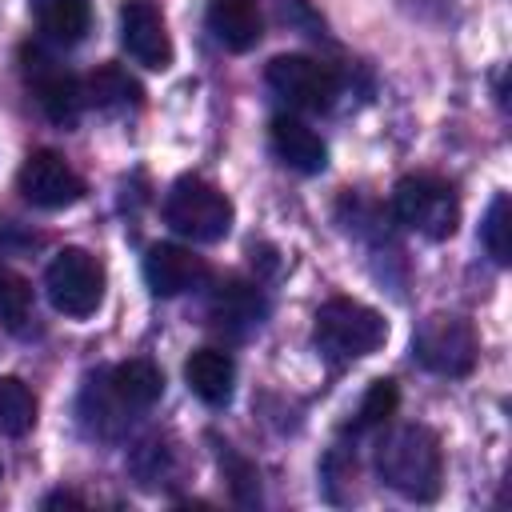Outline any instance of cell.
<instances>
[{
  "label": "cell",
  "instance_id": "obj_16",
  "mask_svg": "<svg viewBox=\"0 0 512 512\" xmlns=\"http://www.w3.org/2000/svg\"><path fill=\"white\" fill-rule=\"evenodd\" d=\"M36 28L52 44H80L88 24H92V4L88 0H28Z\"/></svg>",
  "mask_w": 512,
  "mask_h": 512
},
{
  "label": "cell",
  "instance_id": "obj_11",
  "mask_svg": "<svg viewBox=\"0 0 512 512\" xmlns=\"http://www.w3.org/2000/svg\"><path fill=\"white\" fill-rule=\"evenodd\" d=\"M208 280V264L204 256H196L192 248L180 244H152L144 252V284L156 296H184L192 288H200Z\"/></svg>",
  "mask_w": 512,
  "mask_h": 512
},
{
  "label": "cell",
  "instance_id": "obj_4",
  "mask_svg": "<svg viewBox=\"0 0 512 512\" xmlns=\"http://www.w3.org/2000/svg\"><path fill=\"white\" fill-rule=\"evenodd\" d=\"M392 216L428 236V240H448L460 224V200H456V188L440 176H404L396 180L392 188Z\"/></svg>",
  "mask_w": 512,
  "mask_h": 512
},
{
  "label": "cell",
  "instance_id": "obj_2",
  "mask_svg": "<svg viewBox=\"0 0 512 512\" xmlns=\"http://www.w3.org/2000/svg\"><path fill=\"white\" fill-rule=\"evenodd\" d=\"M316 348L332 360H360L368 352H376L388 340V324L376 308L348 300V296H332L328 304H320L316 312Z\"/></svg>",
  "mask_w": 512,
  "mask_h": 512
},
{
  "label": "cell",
  "instance_id": "obj_7",
  "mask_svg": "<svg viewBox=\"0 0 512 512\" xmlns=\"http://www.w3.org/2000/svg\"><path fill=\"white\" fill-rule=\"evenodd\" d=\"M264 80H268V88L288 108H300V112H324V108H332V100L340 92L336 68L324 64V60L300 56V52H288V56L268 60Z\"/></svg>",
  "mask_w": 512,
  "mask_h": 512
},
{
  "label": "cell",
  "instance_id": "obj_1",
  "mask_svg": "<svg viewBox=\"0 0 512 512\" xmlns=\"http://www.w3.org/2000/svg\"><path fill=\"white\" fill-rule=\"evenodd\" d=\"M376 472L408 500H436L444 484V452L432 428L396 424L376 440Z\"/></svg>",
  "mask_w": 512,
  "mask_h": 512
},
{
  "label": "cell",
  "instance_id": "obj_23",
  "mask_svg": "<svg viewBox=\"0 0 512 512\" xmlns=\"http://www.w3.org/2000/svg\"><path fill=\"white\" fill-rule=\"evenodd\" d=\"M220 460H228V468H232V492H236V500H244V504L260 500V476H256V468H252L248 460H240L228 444H224Z\"/></svg>",
  "mask_w": 512,
  "mask_h": 512
},
{
  "label": "cell",
  "instance_id": "obj_8",
  "mask_svg": "<svg viewBox=\"0 0 512 512\" xmlns=\"http://www.w3.org/2000/svg\"><path fill=\"white\" fill-rule=\"evenodd\" d=\"M20 72H24V84L28 92L36 96L40 112L60 124V128H72L80 120V112L88 108L84 104V80L72 76L64 64H56L44 48H24L20 52Z\"/></svg>",
  "mask_w": 512,
  "mask_h": 512
},
{
  "label": "cell",
  "instance_id": "obj_15",
  "mask_svg": "<svg viewBox=\"0 0 512 512\" xmlns=\"http://www.w3.org/2000/svg\"><path fill=\"white\" fill-rule=\"evenodd\" d=\"M264 308H268V304H264V296L256 292V284L228 280V284L216 288L208 312H212L216 328H224V332H232V336H248L252 328H260Z\"/></svg>",
  "mask_w": 512,
  "mask_h": 512
},
{
  "label": "cell",
  "instance_id": "obj_3",
  "mask_svg": "<svg viewBox=\"0 0 512 512\" xmlns=\"http://www.w3.org/2000/svg\"><path fill=\"white\" fill-rule=\"evenodd\" d=\"M164 220L196 244H216L232 232V200L200 176H180L164 196Z\"/></svg>",
  "mask_w": 512,
  "mask_h": 512
},
{
  "label": "cell",
  "instance_id": "obj_17",
  "mask_svg": "<svg viewBox=\"0 0 512 512\" xmlns=\"http://www.w3.org/2000/svg\"><path fill=\"white\" fill-rule=\"evenodd\" d=\"M140 84L120 68V64H100L96 72L84 76V104L100 112H128L140 108Z\"/></svg>",
  "mask_w": 512,
  "mask_h": 512
},
{
  "label": "cell",
  "instance_id": "obj_5",
  "mask_svg": "<svg viewBox=\"0 0 512 512\" xmlns=\"http://www.w3.org/2000/svg\"><path fill=\"white\" fill-rule=\"evenodd\" d=\"M412 356L440 376H468L480 356V340L464 316L436 312L412 332Z\"/></svg>",
  "mask_w": 512,
  "mask_h": 512
},
{
  "label": "cell",
  "instance_id": "obj_13",
  "mask_svg": "<svg viewBox=\"0 0 512 512\" xmlns=\"http://www.w3.org/2000/svg\"><path fill=\"white\" fill-rule=\"evenodd\" d=\"M184 380L204 404L224 408L232 400V388H236V364L224 348H196L184 360Z\"/></svg>",
  "mask_w": 512,
  "mask_h": 512
},
{
  "label": "cell",
  "instance_id": "obj_12",
  "mask_svg": "<svg viewBox=\"0 0 512 512\" xmlns=\"http://www.w3.org/2000/svg\"><path fill=\"white\" fill-rule=\"evenodd\" d=\"M268 136H272V152H276L288 168H296V172H304V176L324 172V164H328V144H324L320 132L308 128L304 120H296V116H276L272 128H268Z\"/></svg>",
  "mask_w": 512,
  "mask_h": 512
},
{
  "label": "cell",
  "instance_id": "obj_21",
  "mask_svg": "<svg viewBox=\"0 0 512 512\" xmlns=\"http://www.w3.org/2000/svg\"><path fill=\"white\" fill-rule=\"evenodd\" d=\"M32 316V288L20 272L0 268V324L20 328Z\"/></svg>",
  "mask_w": 512,
  "mask_h": 512
},
{
  "label": "cell",
  "instance_id": "obj_24",
  "mask_svg": "<svg viewBox=\"0 0 512 512\" xmlns=\"http://www.w3.org/2000/svg\"><path fill=\"white\" fill-rule=\"evenodd\" d=\"M60 504H76V508H80L84 500H80L76 492H48V496H44V508H60Z\"/></svg>",
  "mask_w": 512,
  "mask_h": 512
},
{
  "label": "cell",
  "instance_id": "obj_14",
  "mask_svg": "<svg viewBox=\"0 0 512 512\" xmlns=\"http://www.w3.org/2000/svg\"><path fill=\"white\" fill-rule=\"evenodd\" d=\"M208 32L228 48V52H248L256 48L264 20L256 0H208Z\"/></svg>",
  "mask_w": 512,
  "mask_h": 512
},
{
  "label": "cell",
  "instance_id": "obj_20",
  "mask_svg": "<svg viewBox=\"0 0 512 512\" xmlns=\"http://www.w3.org/2000/svg\"><path fill=\"white\" fill-rule=\"evenodd\" d=\"M480 240H484V248L496 264L512 260V204H508L504 192L492 196V204L484 212V224H480Z\"/></svg>",
  "mask_w": 512,
  "mask_h": 512
},
{
  "label": "cell",
  "instance_id": "obj_19",
  "mask_svg": "<svg viewBox=\"0 0 512 512\" xmlns=\"http://www.w3.org/2000/svg\"><path fill=\"white\" fill-rule=\"evenodd\" d=\"M36 424V396L20 376H0V432L24 436Z\"/></svg>",
  "mask_w": 512,
  "mask_h": 512
},
{
  "label": "cell",
  "instance_id": "obj_18",
  "mask_svg": "<svg viewBox=\"0 0 512 512\" xmlns=\"http://www.w3.org/2000/svg\"><path fill=\"white\" fill-rule=\"evenodd\" d=\"M108 388L124 408H152L164 392V376L152 360H124L112 368Z\"/></svg>",
  "mask_w": 512,
  "mask_h": 512
},
{
  "label": "cell",
  "instance_id": "obj_10",
  "mask_svg": "<svg viewBox=\"0 0 512 512\" xmlns=\"http://www.w3.org/2000/svg\"><path fill=\"white\" fill-rule=\"evenodd\" d=\"M120 44L128 56L152 72H164L172 64V36L152 0H124L120 8Z\"/></svg>",
  "mask_w": 512,
  "mask_h": 512
},
{
  "label": "cell",
  "instance_id": "obj_6",
  "mask_svg": "<svg viewBox=\"0 0 512 512\" xmlns=\"http://www.w3.org/2000/svg\"><path fill=\"white\" fill-rule=\"evenodd\" d=\"M44 288H48V300H52L56 312H64L72 320H84L104 300V268L92 252L64 248V252L52 256V264L44 272Z\"/></svg>",
  "mask_w": 512,
  "mask_h": 512
},
{
  "label": "cell",
  "instance_id": "obj_22",
  "mask_svg": "<svg viewBox=\"0 0 512 512\" xmlns=\"http://www.w3.org/2000/svg\"><path fill=\"white\" fill-rule=\"evenodd\" d=\"M396 404H400V388H396V380H388V376L372 380L368 392H364V400H360L356 428H376V424H384V420L396 412Z\"/></svg>",
  "mask_w": 512,
  "mask_h": 512
},
{
  "label": "cell",
  "instance_id": "obj_9",
  "mask_svg": "<svg viewBox=\"0 0 512 512\" xmlns=\"http://www.w3.org/2000/svg\"><path fill=\"white\" fill-rule=\"evenodd\" d=\"M16 188L28 204L36 208H72L80 196H84V180L80 172L52 148H36L24 164H20V176H16Z\"/></svg>",
  "mask_w": 512,
  "mask_h": 512
},
{
  "label": "cell",
  "instance_id": "obj_25",
  "mask_svg": "<svg viewBox=\"0 0 512 512\" xmlns=\"http://www.w3.org/2000/svg\"><path fill=\"white\" fill-rule=\"evenodd\" d=\"M0 472H4V468H0Z\"/></svg>",
  "mask_w": 512,
  "mask_h": 512
}]
</instances>
